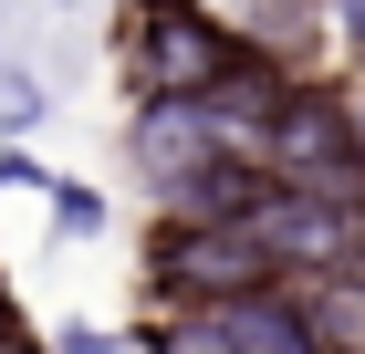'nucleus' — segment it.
<instances>
[{
	"label": "nucleus",
	"mask_w": 365,
	"mask_h": 354,
	"mask_svg": "<svg viewBox=\"0 0 365 354\" xmlns=\"http://www.w3.org/2000/svg\"><path fill=\"white\" fill-rule=\"evenodd\" d=\"M146 354H344L313 313V292L272 281V292H240V302H198V313H157Z\"/></svg>",
	"instance_id": "2"
},
{
	"label": "nucleus",
	"mask_w": 365,
	"mask_h": 354,
	"mask_svg": "<svg viewBox=\"0 0 365 354\" xmlns=\"http://www.w3.org/2000/svg\"><path fill=\"white\" fill-rule=\"evenodd\" d=\"M125 157H136V177L157 188V209H168L178 188H198L209 167L251 157V146H240V136L220 125V115H209V105L188 94V105H136V115H125Z\"/></svg>",
	"instance_id": "6"
},
{
	"label": "nucleus",
	"mask_w": 365,
	"mask_h": 354,
	"mask_svg": "<svg viewBox=\"0 0 365 354\" xmlns=\"http://www.w3.org/2000/svg\"><path fill=\"white\" fill-rule=\"evenodd\" d=\"M31 125H42V83L21 63H0V136H31Z\"/></svg>",
	"instance_id": "7"
},
{
	"label": "nucleus",
	"mask_w": 365,
	"mask_h": 354,
	"mask_svg": "<svg viewBox=\"0 0 365 354\" xmlns=\"http://www.w3.org/2000/svg\"><path fill=\"white\" fill-rule=\"evenodd\" d=\"M53 354H146V344H115V333H84V323H73V333H63Z\"/></svg>",
	"instance_id": "9"
},
{
	"label": "nucleus",
	"mask_w": 365,
	"mask_h": 354,
	"mask_svg": "<svg viewBox=\"0 0 365 354\" xmlns=\"http://www.w3.org/2000/svg\"><path fill=\"white\" fill-rule=\"evenodd\" d=\"M53 229H63V240H94V229H105V198H94V188H63V177H53Z\"/></svg>",
	"instance_id": "8"
},
{
	"label": "nucleus",
	"mask_w": 365,
	"mask_h": 354,
	"mask_svg": "<svg viewBox=\"0 0 365 354\" xmlns=\"http://www.w3.org/2000/svg\"><path fill=\"white\" fill-rule=\"evenodd\" d=\"M261 167L303 177V188H365V105L344 83H303L292 73V94L261 125Z\"/></svg>",
	"instance_id": "5"
},
{
	"label": "nucleus",
	"mask_w": 365,
	"mask_h": 354,
	"mask_svg": "<svg viewBox=\"0 0 365 354\" xmlns=\"http://www.w3.org/2000/svg\"><path fill=\"white\" fill-rule=\"evenodd\" d=\"M240 42L209 0H125V94L136 105H188L240 73Z\"/></svg>",
	"instance_id": "1"
},
{
	"label": "nucleus",
	"mask_w": 365,
	"mask_h": 354,
	"mask_svg": "<svg viewBox=\"0 0 365 354\" xmlns=\"http://www.w3.org/2000/svg\"><path fill=\"white\" fill-rule=\"evenodd\" d=\"M146 281L168 313H198V302H240V292H272V250L251 240V219H157L146 240Z\"/></svg>",
	"instance_id": "3"
},
{
	"label": "nucleus",
	"mask_w": 365,
	"mask_h": 354,
	"mask_svg": "<svg viewBox=\"0 0 365 354\" xmlns=\"http://www.w3.org/2000/svg\"><path fill=\"white\" fill-rule=\"evenodd\" d=\"M251 240L272 250L282 281L365 271V188H303V177H272V198L251 209Z\"/></svg>",
	"instance_id": "4"
}]
</instances>
